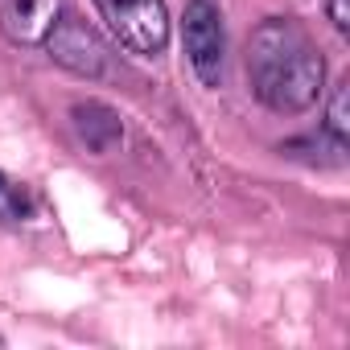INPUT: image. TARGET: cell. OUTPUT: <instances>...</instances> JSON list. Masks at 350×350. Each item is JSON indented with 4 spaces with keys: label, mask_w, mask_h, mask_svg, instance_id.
Wrapping results in <instances>:
<instances>
[{
    "label": "cell",
    "mask_w": 350,
    "mask_h": 350,
    "mask_svg": "<svg viewBox=\"0 0 350 350\" xmlns=\"http://www.w3.org/2000/svg\"><path fill=\"white\" fill-rule=\"evenodd\" d=\"M346 87H350V75H342L329 91V107H325V136L346 144L350 140V116H346Z\"/></svg>",
    "instance_id": "8"
},
{
    "label": "cell",
    "mask_w": 350,
    "mask_h": 350,
    "mask_svg": "<svg viewBox=\"0 0 350 350\" xmlns=\"http://www.w3.org/2000/svg\"><path fill=\"white\" fill-rule=\"evenodd\" d=\"M46 54H50L58 66H66L70 75H79V79H99V75L107 70V46H103V38H99L87 21H79V17H70V13H62L58 25L50 29Z\"/></svg>",
    "instance_id": "4"
},
{
    "label": "cell",
    "mask_w": 350,
    "mask_h": 350,
    "mask_svg": "<svg viewBox=\"0 0 350 350\" xmlns=\"http://www.w3.org/2000/svg\"><path fill=\"white\" fill-rule=\"evenodd\" d=\"M38 211V198L25 182H13L5 169H0V223L5 227H17V223H29Z\"/></svg>",
    "instance_id": "7"
},
{
    "label": "cell",
    "mask_w": 350,
    "mask_h": 350,
    "mask_svg": "<svg viewBox=\"0 0 350 350\" xmlns=\"http://www.w3.org/2000/svg\"><path fill=\"white\" fill-rule=\"evenodd\" d=\"M58 17L62 0H5L0 5V33L13 46H46Z\"/></svg>",
    "instance_id": "5"
},
{
    "label": "cell",
    "mask_w": 350,
    "mask_h": 350,
    "mask_svg": "<svg viewBox=\"0 0 350 350\" xmlns=\"http://www.w3.org/2000/svg\"><path fill=\"white\" fill-rule=\"evenodd\" d=\"M325 13L334 21L338 33H350V9H346V0H325Z\"/></svg>",
    "instance_id": "9"
},
{
    "label": "cell",
    "mask_w": 350,
    "mask_h": 350,
    "mask_svg": "<svg viewBox=\"0 0 350 350\" xmlns=\"http://www.w3.org/2000/svg\"><path fill=\"white\" fill-rule=\"evenodd\" d=\"M70 124H75L79 140H83L91 152H111V148H120V140H124V120H120V111L107 107V103H99V99H79V103L70 107Z\"/></svg>",
    "instance_id": "6"
},
{
    "label": "cell",
    "mask_w": 350,
    "mask_h": 350,
    "mask_svg": "<svg viewBox=\"0 0 350 350\" xmlns=\"http://www.w3.org/2000/svg\"><path fill=\"white\" fill-rule=\"evenodd\" d=\"M99 17L107 21L111 38L144 58L165 54L169 46V9L165 0H95Z\"/></svg>",
    "instance_id": "2"
},
{
    "label": "cell",
    "mask_w": 350,
    "mask_h": 350,
    "mask_svg": "<svg viewBox=\"0 0 350 350\" xmlns=\"http://www.w3.org/2000/svg\"><path fill=\"white\" fill-rule=\"evenodd\" d=\"M243 66L252 95L276 116H301L325 91V58L309 29L293 17L260 21L247 38Z\"/></svg>",
    "instance_id": "1"
},
{
    "label": "cell",
    "mask_w": 350,
    "mask_h": 350,
    "mask_svg": "<svg viewBox=\"0 0 350 350\" xmlns=\"http://www.w3.org/2000/svg\"><path fill=\"white\" fill-rule=\"evenodd\" d=\"M182 42H186V58L198 75L202 87H223V70H227V25L215 0H190L182 13Z\"/></svg>",
    "instance_id": "3"
}]
</instances>
